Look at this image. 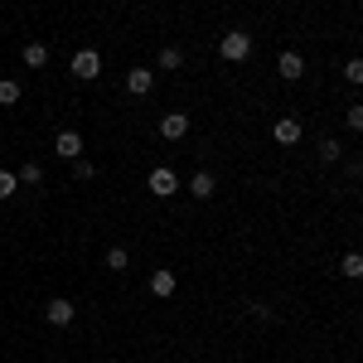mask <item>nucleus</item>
Returning <instances> with one entry per match:
<instances>
[{"instance_id": "1", "label": "nucleus", "mask_w": 363, "mask_h": 363, "mask_svg": "<svg viewBox=\"0 0 363 363\" xmlns=\"http://www.w3.org/2000/svg\"><path fill=\"white\" fill-rule=\"evenodd\" d=\"M247 54H252V34L247 29H228L223 39H218V58H228V63H242Z\"/></svg>"}, {"instance_id": "2", "label": "nucleus", "mask_w": 363, "mask_h": 363, "mask_svg": "<svg viewBox=\"0 0 363 363\" xmlns=\"http://www.w3.org/2000/svg\"><path fill=\"white\" fill-rule=\"evenodd\" d=\"M73 78H83V83L102 78V54H97V49H78V54H73Z\"/></svg>"}, {"instance_id": "3", "label": "nucleus", "mask_w": 363, "mask_h": 363, "mask_svg": "<svg viewBox=\"0 0 363 363\" xmlns=\"http://www.w3.org/2000/svg\"><path fill=\"white\" fill-rule=\"evenodd\" d=\"M145 184H150V194H155V199H169L174 189H179V174H174L169 165H155V169H150V179H145Z\"/></svg>"}, {"instance_id": "4", "label": "nucleus", "mask_w": 363, "mask_h": 363, "mask_svg": "<svg viewBox=\"0 0 363 363\" xmlns=\"http://www.w3.org/2000/svg\"><path fill=\"white\" fill-rule=\"evenodd\" d=\"M160 136H165V140H184V136H189V116H184V112H165V116H160Z\"/></svg>"}, {"instance_id": "5", "label": "nucleus", "mask_w": 363, "mask_h": 363, "mask_svg": "<svg viewBox=\"0 0 363 363\" xmlns=\"http://www.w3.org/2000/svg\"><path fill=\"white\" fill-rule=\"evenodd\" d=\"M277 73L286 78V83H296V78H306V58L296 54V49H286V54L277 58Z\"/></svg>"}, {"instance_id": "6", "label": "nucleus", "mask_w": 363, "mask_h": 363, "mask_svg": "<svg viewBox=\"0 0 363 363\" xmlns=\"http://www.w3.org/2000/svg\"><path fill=\"white\" fill-rule=\"evenodd\" d=\"M54 150H58V160H83V136L78 131H58Z\"/></svg>"}, {"instance_id": "7", "label": "nucleus", "mask_w": 363, "mask_h": 363, "mask_svg": "<svg viewBox=\"0 0 363 363\" xmlns=\"http://www.w3.org/2000/svg\"><path fill=\"white\" fill-rule=\"evenodd\" d=\"M272 136H277V145H301L306 131H301V121H296V116H281L277 126H272Z\"/></svg>"}, {"instance_id": "8", "label": "nucleus", "mask_w": 363, "mask_h": 363, "mask_svg": "<svg viewBox=\"0 0 363 363\" xmlns=\"http://www.w3.org/2000/svg\"><path fill=\"white\" fill-rule=\"evenodd\" d=\"M150 87H155V73H150V68H131V73H126V92H131V97H145Z\"/></svg>"}, {"instance_id": "9", "label": "nucleus", "mask_w": 363, "mask_h": 363, "mask_svg": "<svg viewBox=\"0 0 363 363\" xmlns=\"http://www.w3.org/2000/svg\"><path fill=\"white\" fill-rule=\"evenodd\" d=\"M44 315H49V325H73V315H78V306L58 296V301H49V306H44Z\"/></svg>"}, {"instance_id": "10", "label": "nucleus", "mask_w": 363, "mask_h": 363, "mask_svg": "<svg viewBox=\"0 0 363 363\" xmlns=\"http://www.w3.org/2000/svg\"><path fill=\"white\" fill-rule=\"evenodd\" d=\"M213 189H218V179H213L208 169H199L194 179H189V194H194V199H213Z\"/></svg>"}, {"instance_id": "11", "label": "nucleus", "mask_w": 363, "mask_h": 363, "mask_svg": "<svg viewBox=\"0 0 363 363\" xmlns=\"http://www.w3.org/2000/svg\"><path fill=\"white\" fill-rule=\"evenodd\" d=\"M150 291L165 301V296H174V291H179V277H174V272H155V277H150Z\"/></svg>"}, {"instance_id": "12", "label": "nucleus", "mask_w": 363, "mask_h": 363, "mask_svg": "<svg viewBox=\"0 0 363 363\" xmlns=\"http://www.w3.org/2000/svg\"><path fill=\"white\" fill-rule=\"evenodd\" d=\"M102 262H107V272H126V267H131L126 247H107V257H102Z\"/></svg>"}, {"instance_id": "13", "label": "nucleus", "mask_w": 363, "mask_h": 363, "mask_svg": "<svg viewBox=\"0 0 363 363\" xmlns=\"http://www.w3.org/2000/svg\"><path fill=\"white\" fill-rule=\"evenodd\" d=\"M160 68H169V73H179V68H184V54H179L174 44H165V49H160Z\"/></svg>"}, {"instance_id": "14", "label": "nucleus", "mask_w": 363, "mask_h": 363, "mask_svg": "<svg viewBox=\"0 0 363 363\" xmlns=\"http://www.w3.org/2000/svg\"><path fill=\"white\" fill-rule=\"evenodd\" d=\"M15 179H20V184H39V179H44V165H39V160H25Z\"/></svg>"}, {"instance_id": "15", "label": "nucleus", "mask_w": 363, "mask_h": 363, "mask_svg": "<svg viewBox=\"0 0 363 363\" xmlns=\"http://www.w3.org/2000/svg\"><path fill=\"white\" fill-rule=\"evenodd\" d=\"M25 63L29 68H44V63H49V49H44V44H25Z\"/></svg>"}, {"instance_id": "16", "label": "nucleus", "mask_w": 363, "mask_h": 363, "mask_svg": "<svg viewBox=\"0 0 363 363\" xmlns=\"http://www.w3.org/2000/svg\"><path fill=\"white\" fill-rule=\"evenodd\" d=\"M339 272H344V277H363V257H359V252H344Z\"/></svg>"}, {"instance_id": "17", "label": "nucleus", "mask_w": 363, "mask_h": 363, "mask_svg": "<svg viewBox=\"0 0 363 363\" xmlns=\"http://www.w3.org/2000/svg\"><path fill=\"white\" fill-rule=\"evenodd\" d=\"M15 102H20V83L5 78V83H0V107H15Z\"/></svg>"}, {"instance_id": "18", "label": "nucleus", "mask_w": 363, "mask_h": 363, "mask_svg": "<svg viewBox=\"0 0 363 363\" xmlns=\"http://www.w3.org/2000/svg\"><path fill=\"white\" fill-rule=\"evenodd\" d=\"M15 189H20V179H15L10 169H0V199H10V194H15Z\"/></svg>"}, {"instance_id": "19", "label": "nucleus", "mask_w": 363, "mask_h": 363, "mask_svg": "<svg viewBox=\"0 0 363 363\" xmlns=\"http://www.w3.org/2000/svg\"><path fill=\"white\" fill-rule=\"evenodd\" d=\"M320 160H325V165H335V160H339V145H335V140H320Z\"/></svg>"}, {"instance_id": "20", "label": "nucleus", "mask_w": 363, "mask_h": 363, "mask_svg": "<svg viewBox=\"0 0 363 363\" xmlns=\"http://www.w3.org/2000/svg\"><path fill=\"white\" fill-rule=\"evenodd\" d=\"M344 78H349V83H363V63H359V58L344 63Z\"/></svg>"}, {"instance_id": "21", "label": "nucleus", "mask_w": 363, "mask_h": 363, "mask_svg": "<svg viewBox=\"0 0 363 363\" xmlns=\"http://www.w3.org/2000/svg\"><path fill=\"white\" fill-rule=\"evenodd\" d=\"M344 121H349V131H363V107H349Z\"/></svg>"}, {"instance_id": "22", "label": "nucleus", "mask_w": 363, "mask_h": 363, "mask_svg": "<svg viewBox=\"0 0 363 363\" xmlns=\"http://www.w3.org/2000/svg\"><path fill=\"white\" fill-rule=\"evenodd\" d=\"M73 174H78V179H92L97 169H92V160H73Z\"/></svg>"}]
</instances>
